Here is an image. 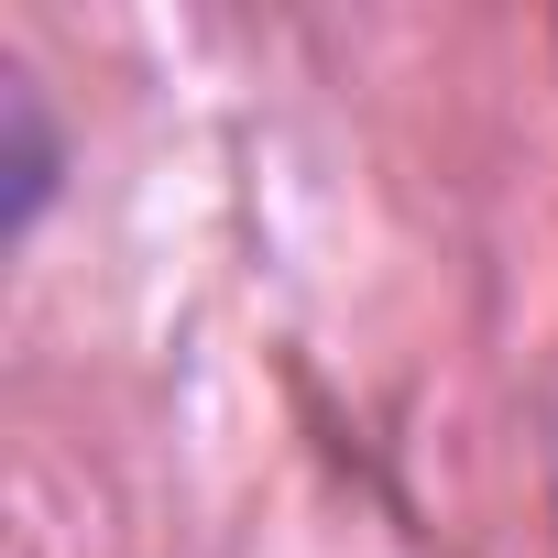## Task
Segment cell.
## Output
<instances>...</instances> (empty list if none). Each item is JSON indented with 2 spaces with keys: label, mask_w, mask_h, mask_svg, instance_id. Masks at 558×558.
<instances>
[{
  "label": "cell",
  "mask_w": 558,
  "mask_h": 558,
  "mask_svg": "<svg viewBox=\"0 0 558 558\" xmlns=\"http://www.w3.org/2000/svg\"><path fill=\"white\" fill-rule=\"evenodd\" d=\"M66 175H77V143H66L56 99H45L23 66H0V252H23V241L56 219Z\"/></svg>",
  "instance_id": "6da1fadb"
}]
</instances>
